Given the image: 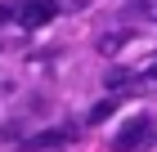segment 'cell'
<instances>
[{
	"label": "cell",
	"instance_id": "6da1fadb",
	"mask_svg": "<svg viewBox=\"0 0 157 152\" xmlns=\"http://www.w3.org/2000/svg\"><path fill=\"white\" fill-rule=\"evenodd\" d=\"M148 139H153V125H148V117H135L130 125H126L117 139H112V152H139Z\"/></svg>",
	"mask_w": 157,
	"mask_h": 152
},
{
	"label": "cell",
	"instance_id": "7a4b0ae2",
	"mask_svg": "<svg viewBox=\"0 0 157 152\" xmlns=\"http://www.w3.org/2000/svg\"><path fill=\"white\" fill-rule=\"evenodd\" d=\"M54 13H59V0H27L23 9H18V23L23 27H45Z\"/></svg>",
	"mask_w": 157,
	"mask_h": 152
},
{
	"label": "cell",
	"instance_id": "3957f363",
	"mask_svg": "<svg viewBox=\"0 0 157 152\" xmlns=\"http://www.w3.org/2000/svg\"><path fill=\"white\" fill-rule=\"evenodd\" d=\"M72 139H76V130H72V125H59V130H45V134H36L27 148H32V152H45V148H67Z\"/></svg>",
	"mask_w": 157,
	"mask_h": 152
},
{
	"label": "cell",
	"instance_id": "277c9868",
	"mask_svg": "<svg viewBox=\"0 0 157 152\" xmlns=\"http://www.w3.org/2000/svg\"><path fill=\"white\" fill-rule=\"evenodd\" d=\"M112 112H117V98H103V103L90 107V117H85V121H90V125H99V121H108Z\"/></svg>",
	"mask_w": 157,
	"mask_h": 152
},
{
	"label": "cell",
	"instance_id": "5b68a950",
	"mask_svg": "<svg viewBox=\"0 0 157 152\" xmlns=\"http://www.w3.org/2000/svg\"><path fill=\"white\" fill-rule=\"evenodd\" d=\"M126 40H130V36H126V32H108V36H103V40H99V54H117V49L126 45Z\"/></svg>",
	"mask_w": 157,
	"mask_h": 152
},
{
	"label": "cell",
	"instance_id": "8992f818",
	"mask_svg": "<svg viewBox=\"0 0 157 152\" xmlns=\"http://www.w3.org/2000/svg\"><path fill=\"white\" fill-rule=\"evenodd\" d=\"M130 76H135V72H112V76H108V85H112V94H126V90H130Z\"/></svg>",
	"mask_w": 157,
	"mask_h": 152
},
{
	"label": "cell",
	"instance_id": "52a82bcc",
	"mask_svg": "<svg viewBox=\"0 0 157 152\" xmlns=\"http://www.w3.org/2000/svg\"><path fill=\"white\" fill-rule=\"evenodd\" d=\"M139 9H144V18H148V23H157V0H144Z\"/></svg>",
	"mask_w": 157,
	"mask_h": 152
},
{
	"label": "cell",
	"instance_id": "ba28073f",
	"mask_svg": "<svg viewBox=\"0 0 157 152\" xmlns=\"http://www.w3.org/2000/svg\"><path fill=\"white\" fill-rule=\"evenodd\" d=\"M13 18H18V9L13 5H0V23H13Z\"/></svg>",
	"mask_w": 157,
	"mask_h": 152
},
{
	"label": "cell",
	"instance_id": "9c48e42d",
	"mask_svg": "<svg viewBox=\"0 0 157 152\" xmlns=\"http://www.w3.org/2000/svg\"><path fill=\"white\" fill-rule=\"evenodd\" d=\"M90 0H59V9H85Z\"/></svg>",
	"mask_w": 157,
	"mask_h": 152
},
{
	"label": "cell",
	"instance_id": "30bf717a",
	"mask_svg": "<svg viewBox=\"0 0 157 152\" xmlns=\"http://www.w3.org/2000/svg\"><path fill=\"white\" fill-rule=\"evenodd\" d=\"M148 85H157V72H148Z\"/></svg>",
	"mask_w": 157,
	"mask_h": 152
}]
</instances>
